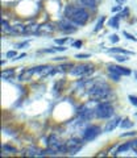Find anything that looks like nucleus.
<instances>
[{
	"label": "nucleus",
	"mask_w": 137,
	"mask_h": 158,
	"mask_svg": "<svg viewBox=\"0 0 137 158\" xmlns=\"http://www.w3.org/2000/svg\"><path fill=\"white\" fill-rule=\"evenodd\" d=\"M3 150L4 152H9V153H16V149L15 148H12V146H9V145H3Z\"/></svg>",
	"instance_id": "obj_21"
},
{
	"label": "nucleus",
	"mask_w": 137,
	"mask_h": 158,
	"mask_svg": "<svg viewBox=\"0 0 137 158\" xmlns=\"http://www.w3.org/2000/svg\"><path fill=\"white\" fill-rule=\"evenodd\" d=\"M120 121H121V117H119V116H117V117H115L114 120L108 121V124L106 125L104 131H106V132H112V131H114V129H115V128H116L117 125L120 124Z\"/></svg>",
	"instance_id": "obj_10"
},
{
	"label": "nucleus",
	"mask_w": 137,
	"mask_h": 158,
	"mask_svg": "<svg viewBox=\"0 0 137 158\" xmlns=\"http://www.w3.org/2000/svg\"><path fill=\"white\" fill-rule=\"evenodd\" d=\"M124 36L128 38V40H132V41H137V38L136 37H133L132 34H129V33H127V32H124Z\"/></svg>",
	"instance_id": "obj_24"
},
{
	"label": "nucleus",
	"mask_w": 137,
	"mask_h": 158,
	"mask_svg": "<svg viewBox=\"0 0 137 158\" xmlns=\"http://www.w3.org/2000/svg\"><path fill=\"white\" fill-rule=\"evenodd\" d=\"M133 127V123H132L129 118H125V120L121 123V128H124V129H127V128H132Z\"/></svg>",
	"instance_id": "obj_19"
},
{
	"label": "nucleus",
	"mask_w": 137,
	"mask_h": 158,
	"mask_svg": "<svg viewBox=\"0 0 137 158\" xmlns=\"http://www.w3.org/2000/svg\"><path fill=\"white\" fill-rule=\"evenodd\" d=\"M114 115V107L110 103H99L95 108V116L98 118H110Z\"/></svg>",
	"instance_id": "obj_3"
},
{
	"label": "nucleus",
	"mask_w": 137,
	"mask_h": 158,
	"mask_svg": "<svg viewBox=\"0 0 137 158\" xmlns=\"http://www.w3.org/2000/svg\"><path fill=\"white\" fill-rule=\"evenodd\" d=\"M136 132H128V133H123L121 135V137H129V136H135Z\"/></svg>",
	"instance_id": "obj_26"
},
{
	"label": "nucleus",
	"mask_w": 137,
	"mask_h": 158,
	"mask_svg": "<svg viewBox=\"0 0 137 158\" xmlns=\"http://www.w3.org/2000/svg\"><path fill=\"white\" fill-rule=\"evenodd\" d=\"M120 9H121V7H115V8H112V11L116 12V11H120Z\"/></svg>",
	"instance_id": "obj_33"
},
{
	"label": "nucleus",
	"mask_w": 137,
	"mask_h": 158,
	"mask_svg": "<svg viewBox=\"0 0 137 158\" xmlns=\"http://www.w3.org/2000/svg\"><path fill=\"white\" fill-rule=\"evenodd\" d=\"M132 149H133L135 152H137V140L132 141Z\"/></svg>",
	"instance_id": "obj_28"
},
{
	"label": "nucleus",
	"mask_w": 137,
	"mask_h": 158,
	"mask_svg": "<svg viewBox=\"0 0 137 158\" xmlns=\"http://www.w3.org/2000/svg\"><path fill=\"white\" fill-rule=\"evenodd\" d=\"M99 2L100 0H81V3L83 6L87 7V8H91V9H95L96 6L99 4Z\"/></svg>",
	"instance_id": "obj_11"
},
{
	"label": "nucleus",
	"mask_w": 137,
	"mask_h": 158,
	"mask_svg": "<svg viewBox=\"0 0 137 158\" xmlns=\"http://www.w3.org/2000/svg\"><path fill=\"white\" fill-rule=\"evenodd\" d=\"M65 15L66 19L71 20L75 25H85L90 19V15L85 8H79L74 6H68L65 11Z\"/></svg>",
	"instance_id": "obj_1"
},
{
	"label": "nucleus",
	"mask_w": 137,
	"mask_h": 158,
	"mask_svg": "<svg viewBox=\"0 0 137 158\" xmlns=\"http://www.w3.org/2000/svg\"><path fill=\"white\" fill-rule=\"evenodd\" d=\"M28 42H24V44H20V45H17V48H23V46H27Z\"/></svg>",
	"instance_id": "obj_34"
},
{
	"label": "nucleus",
	"mask_w": 137,
	"mask_h": 158,
	"mask_svg": "<svg viewBox=\"0 0 137 158\" xmlns=\"http://www.w3.org/2000/svg\"><path fill=\"white\" fill-rule=\"evenodd\" d=\"M24 57H25V54H24V53H23V54H21V56H19L17 58H15V59H21V58H24Z\"/></svg>",
	"instance_id": "obj_35"
},
{
	"label": "nucleus",
	"mask_w": 137,
	"mask_h": 158,
	"mask_svg": "<svg viewBox=\"0 0 137 158\" xmlns=\"http://www.w3.org/2000/svg\"><path fill=\"white\" fill-rule=\"evenodd\" d=\"M128 13H129V11H128V9H124V11H123V13L120 15V17H125V16H127V15H128Z\"/></svg>",
	"instance_id": "obj_32"
},
{
	"label": "nucleus",
	"mask_w": 137,
	"mask_h": 158,
	"mask_svg": "<svg viewBox=\"0 0 137 158\" xmlns=\"http://www.w3.org/2000/svg\"><path fill=\"white\" fill-rule=\"evenodd\" d=\"M66 146H67L68 154H75V153H78V152L82 149L83 142L79 140V138H70V140L67 141Z\"/></svg>",
	"instance_id": "obj_5"
},
{
	"label": "nucleus",
	"mask_w": 137,
	"mask_h": 158,
	"mask_svg": "<svg viewBox=\"0 0 137 158\" xmlns=\"http://www.w3.org/2000/svg\"><path fill=\"white\" fill-rule=\"evenodd\" d=\"M110 78L112 79V81H115V82H119L121 75H119V74H115V73H110Z\"/></svg>",
	"instance_id": "obj_22"
},
{
	"label": "nucleus",
	"mask_w": 137,
	"mask_h": 158,
	"mask_svg": "<svg viewBox=\"0 0 137 158\" xmlns=\"http://www.w3.org/2000/svg\"><path fill=\"white\" fill-rule=\"evenodd\" d=\"M108 69V73H115V74H119V75H129L131 74V70L127 67H123V66H117V65H108L107 66Z\"/></svg>",
	"instance_id": "obj_8"
},
{
	"label": "nucleus",
	"mask_w": 137,
	"mask_h": 158,
	"mask_svg": "<svg viewBox=\"0 0 137 158\" xmlns=\"http://www.w3.org/2000/svg\"><path fill=\"white\" fill-rule=\"evenodd\" d=\"M117 41H119V37H117L116 34H112L111 36V42H117Z\"/></svg>",
	"instance_id": "obj_27"
},
{
	"label": "nucleus",
	"mask_w": 137,
	"mask_h": 158,
	"mask_svg": "<svg viewBox=\"0 0 137 158\" xmlns=\"http://www.w3.org/2000/svg\"><path fill=\"white\" fill-rule=\"evenodd\" d=\"M15 56H16V52H8V53H7V57H8V58H12V57H15Z\"/></svg>",
	"instance_id": "obj_30"
},
{
	"label": "nucleus",
	"mask_w": 137,
	"mask_h": 158,
	"mask_svg": "<svg viewBox=\"0 0 137 158\" xmlns=\"http://www.w3.org/2000/svg\"><path fill=\"white\" fill-rule=\"evenodd\" d=\"M13 74H15V71H13V70H4V71L2 73V79H4V81H7L8 78L13 77Z\"/></svg>",
	"instance_id": "obj_17"
},
{
	"label": "nucleus",
	"mask_w": 137,
	"mask_h": 158,
	"mask_svg": "<svg viewBox=\"0 0 137 158\" xmlns=\"http://www.w3.org/2000/svg\"><path fill=\"white\" fill-rule=\"evenodd\" d=\"M89 73H92V69L91 66H86V65H79V66H75L70 70L71 75H75V77H82V75H86Z\"/></svg>",
	"instance_id": "obj_6"
},
{
	"label": "nucleus",
	"mask_w": 137,
	"mask_h": 158,
	"mask_svg": "<svg viewBox=\"0 0 137 158\" xmlns=\"http://www.w3.org/2000/svg\"><path fill=\"white\" fill-rule=\"evenodd\" d=\"M54 25H52V24H44V25L37 28L36 34H52L54 32Z\"/></svg>",
	"instance_id": "obj_9"
},
{
	"label": "nucleus",
	"mask_w": 137,
	"mask_h": 158,
	"mask_svg": "<svg viewBox=\"0 0 137 158\" xmlns=\"http://www.w3.org/2000/svg\"><path fill=\"white\" fill-rule=\"evenodd\" d=\"M129 102L132 103V104H133V106H136L137 107V96H129Z\"/></svg>",
	"instance_id": "obj_23"
},
{
	"label": "nucleus",
	"mask_w": 137,
	"mask_h": 158,
	"mask_svg": "<svg viewBox=\"0 0 137 158\" xmlns=\"http://www.w3.org/2000/svg\"><path fill=\"white\" fill-rule=\"evenodd\" d=\"M2 31L4 33H12L13 34V27H9V24L6 21V20H3L2 21Z\"/></svg>",
	"instance_id": "obj_14"
},
{
	"label": "nucleus",
	"mask_w": 137,
	"mask_h": 158,
	"mask_svg": "<svg viewBox=\"0 0 137 158\" xmlns=\"http://www.w3.org/2000/svg\"><path fill=\"white\" fill-rule=\"evenodd\" d=\"M117 3H119V4H123V3H125V0H117Z\"/></svg>",
	"instance_id": "obj_36"
},
{
	"label": "nucleus",
	"mask_w": 137,
	"mask_h": 158,
	"mask_svg": "<svg viewBox=\"0 0 137 158\" xmlns=\"http://www.w3.org/2000/svg\"><path fill=\"white\" fill-rule=\"evenodd\" d=\"M25 32H27V28L24 25H15L13 27V34H21Z\"/></svg>",
	"instance_id": "obj_16"
},
{
	"label": "nucleus",
	"mask_w": 137,
	"mask_h": 158,
	"mask_svg": "<svg viewBox=\"0 0 137 158\" xmlns=\"http://www.w3.org/2000/svg\"><path fill=\"white\" fill-rule=\"evenodd\" d=\"M110 53H120V54H125V56H133L132 52L124 50V49H120V48H112V49H110Z\"/></svg>",
	"instance_id": "obj_15"
},
{
	"label": "nucleus",
	"mask_w": 137,
	"mask_h": 158,
	"mask_svg": "<svg viewBox=\"0 0 137 158\" xmlns=\"http://www.w3.org/2000/svg\"><path fill=\"white\" fill-rule=\"evenodd\" d=\"M111 94V88L106 83H96L95 86H92L90 88L89 95L92 100H102V99H106Z\"/></svg>",
	"instance_id": "obj_2"
},
{
	"label": "nucleus",
	"mask_w": 137,
	"mask_h": 158,
	"mask_svg": "<svg viewBox=\"0 0 137 158\" xmlns=\"http://www.w3.org/2000/svg\"><path fill=\"white\" fill-rule=\"evenodd\" d=\"M89 57H90V54H78V56H75V58H79V59H85Z\"/></svg>",
	"instance_id": "obj_25"
},
{
	"label": "nucleus",
	"mask_w": 137,
	"mask_h": 158,
	"mask_svg": "<svg viewBox=\"0 0 137 158\" xmlns=\"http://www.w3.org/2000/svg\"><path fill=\"white\" fill-rule=\"evenodd\" d=\"M100 128L98 127V125H90V127H87L85 132H83V141H86V142H89V141H92V140H95V138L100 135Z\"/></svg>",
	"instance_id": "obj_4"
},
{
	"label": "nucleus",
	"mask_w": 137,
	"mask_h": 158,
	"mask_svg": "<svg viewBox=\"0 0 137 158\" xmlns=\"http://www.w3.org/2000/svg\"><path fill=\"white\" fill-rule=\"evenodd\" d=\"M119 20H120V15H117V16H115V17H112L110 21H108V25L111 27V28H114V29H117L119 28Z\"/></svg>",
	"instance_id": "obj_13"
},
{
	"label": "nucleus",
	"mask_w": 137,
	"mask_h": 158,
	"mask_svg": "<svg viewBox=\"0 0 137 158\" xmlns=\"http://www.w3.org/2000/svg\"><path fill=\"white\" fill-rule=\"evenodd\" d=\"M129 149H132V141L125 142V144L120 145V146H117V149H116V153H115V154H119V153H124V152L129 150Z\"/></svg>",
	"instance_id": "obj_12"
},
{
	"label": "nucleus",
	"mask_w": 137,
	"mask_h": 158,
	"mask_svg": "<svg viewBox=\"0 0 137 158\" xmlns=\"http://www.w3.org/2000/svg\"><path fill=\"white\" fill-rule=\"evenodd\" d=\"M68 40L67 38H62V40H56V42L57 44H65V42H67Z\"/></svg>",
	"instance_id": "obj_29"
},
{
	"label": "nucleus",
	"mask_w": 137,
	"mask_h": 158,
	"mask_svg": "<svg viewBox=\"0 0 137 158\" xmlns=\"http://www.w3.org/2000/svg\"><path fill=\"white\" fill-rule=\"evenodd\" d=\"M75 24L71 21V20L68 19H65V20H61L60 24H58V27H60V31L65 32V33H73L75 31Z\"/></svg>",
	"instance_id": "obj_7"
},
{
	"label": "nucleus",
	"mask_w": 137,
	"mask_h": 158,
	"mask_svg": "<svg viewBox=\"0 0 137 158\" xmlns=\"http://www.w3.org/2000/svg\"><path fill=\"white\" fill-rule=\"evenodd\" d=\"M136 77H137V73H136Z\"/></svg>",
	"instance_id": "obj_37"
},
{
	"label": "nucleus",
	"mask_w": 137,
	"mask_h": 158,
	"mask_svg": "<svg viewBox=\"0 0 137 158\" xmlns=\"http://www.w3.org/2000/svg\"><path fill=\"white\" fill-rule=\"evenodd\" d=\"M115 59L117 62H125V61H128V56H125V54H123V56H116Z\"/></svg>",
	"instance_id": "obj_20"
},
{
	"label": "nucleus",
	"mask_w": 137,
	"mask_h": 158,
	"mask_svg": "<svg viewBox=\"0 0 137 158\" xmlns=\"http://www.w3.org/2000/svg\"><path fill=\"white\" fill-rule=\"evenodd\" d=\"M73 46H74V48H79V46H82V41H77V42H74V44H73Z\"/></svg>",
	"instance_id": "obj_31"
},
{
	"label": "nucleus",
	"mask_w": 137,
	"mask_h": 158,
	"mask_svg": "<svg viewBox=\"0 0 137 158\" xmlns=\"http://www.w3.org/2000/svg\"><path fill=\"white\" fill-rule=\"evenodd\" d=\"M104 20H106V17H104V16H102L99 20H98L96 27H95V29H94L95 32H98V31H100V29H102V27H103V23H104Z\"/></svg>",
	"instance_id": "obj_18"
}]
</instances>
